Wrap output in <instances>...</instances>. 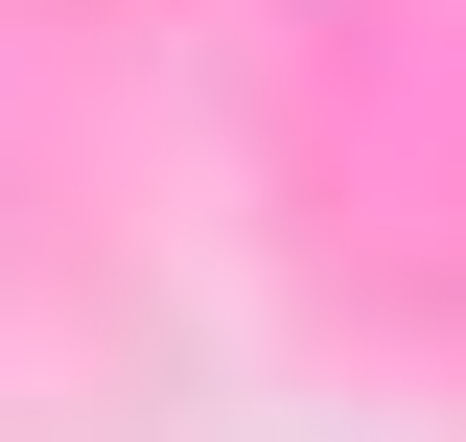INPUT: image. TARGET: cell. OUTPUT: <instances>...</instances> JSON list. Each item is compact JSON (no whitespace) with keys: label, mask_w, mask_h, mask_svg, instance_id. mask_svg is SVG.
Returning <instances> with one entry per match:
<instances>
[]
</instances>
